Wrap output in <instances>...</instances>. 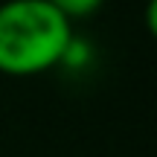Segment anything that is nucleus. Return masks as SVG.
Returning <instances> with one entry per match:
<instances>
[{"instance_id":"nucleus-1","label":"nucleus","mask_w":157,"mask_h":157,"mask_svg":"<svg viewBox=\"0 0 157 157\" xmlns=\"http://www.w3.org/2000/svg\"><path fill=\"white\" fill-rule=\"evenodd\" d=\"M73 47L70 21L47 0L0 3V73L38 76L67 58Z\"/></svg>"},{"instance_id":"nucleus-2","label":"nucleus","mask_w":157,"mask_h":157,"mask_svg":"<svg viewBox=\"0 0 157 157\" xmlns=\"http://www.w3.org/2000/svg\"><path fill=\"white\" fill-rule=\"evenodd\" d=\"M47 3H52L64 17H67V21H76V17L93 15V12L99 9L105 0H47Z\"/></svg>"}]
</instances>
